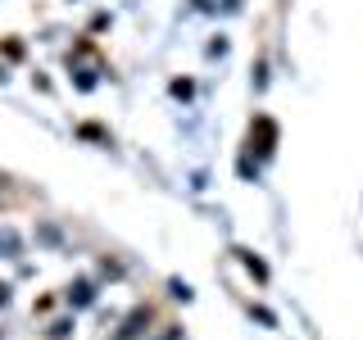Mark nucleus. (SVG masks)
Returning <instances> with one entry per match:
<instances>
[{
	"mask_svg": "<svg viewBox=\"0 0 363 340\" xmlns=\"http://www.w3.org/2000/svg\"><path fill=\"white\" fill-rule=\"evenodd\" d=\"M91 295H96L91 281H73V286H68V300H73V304H91Z\"/></svg>",
	"mask_w": 363,
	"mask_h": 340,
	"instance_id": "f257e3e1",
	"label": "nucleus"
},
{
	"mask_svg": "<svg viewBox=\"0 0 363 340\" xmlns=\"http://www.w3.org/2000/svg\"><path fill=\"white\" fill-rule=\"evenodd\" d=\"M0 249H5V254H18V236L14 232H0Z\"/></svg>",
	"mask_w": 363,
	"mask_h": 340,
	"instance_id": "f03ea898",
	"label": "nucleus"
},
{
	"mask_svg": "<svg viewBox=\"0 0 363 340\" xmlns=\"http://www.w3.org/2000/svg\"><path fill=\"white\" fill-rule=\"evenodd\" d=\"M5 304H9V286H5V281H0V309H5Z\"/></svg>",
	"mask_w": 363,
	"mask_h": 340,
	"instance_id": "7ed1b4c3",
	"label": "nucleus"
}]
</instances>
